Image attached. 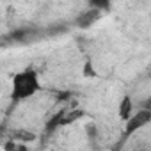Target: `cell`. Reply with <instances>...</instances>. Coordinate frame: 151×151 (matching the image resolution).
<instances>
[{"label":"cell","mask_w":151,"mask_h":151,"mask_svg":"<svg viewBox=\"0 0 151 151\" xmlns=\"http://www.w3.org/2000/svg\"><path fill=\"white\" fill-rule=\"evenodd\" d=\"M132 112H133V101H132V98L126 94V96H123V98H121V101H119L117 116H119V119H121V121H124V119H128V117L132 116Z\"/></svg>","instance_id":"cell-4"},{"label":"cell","mask_w":151,"mask_h":151,"mask_svg":"<svg viewBox=\"0 0 151 151\" xmlns=\"http://www.w3.org/2000/svg\"><path fill=\"white\" fill-rule=\"evenodd\" d=\"M149 123H151V107L144 105L137 112H132V116L128 119H124V137L135 135L139 130H142Z\"/></svg>","instance_id":"cell-2"},{"label":"cell","mask_w":151,"mask_h":151,"mask_svg":"<svg viewBox=\"0 0 151 151\" xmlns=\"http://www.w3.org/2000/svg\"><path fill=\"white\" fill-rule=\"evenodd\" d=\"M41 91V80L34 68H25L13 75L11 78V100L13 101H25L36 96Z\"/></svg>","instance_id":"cell-1"},{"label":"cell","mask_w":151,"mask_h":151,"mask_svg":"<svg viewBox=\"0 0 151 151\" xmlns=\"http://www.w3.org/2000/svg\"><path fill=\"white\" fill-rule=\"evenodd\" d=\"M87 4L91 9H98V11H109L110 9V0H87Z\"/></svg>","instance_id":"cell-5"},{"label":"cell","mask_w":151,"mask_h":151,"mask_svg":"<svg viewBox=\"0 0 151 151\" xmlns=\"http://www.w3.org/2000/svg\"><path fill=\"white\" fill-rule=\"evenodd\" d=\"M101 16V11H98V9H87V11H84L78 18H77V25L80 27V29H89L98 18Z\"/></svg>","instance_id":"cell-3"}]
</instances>
